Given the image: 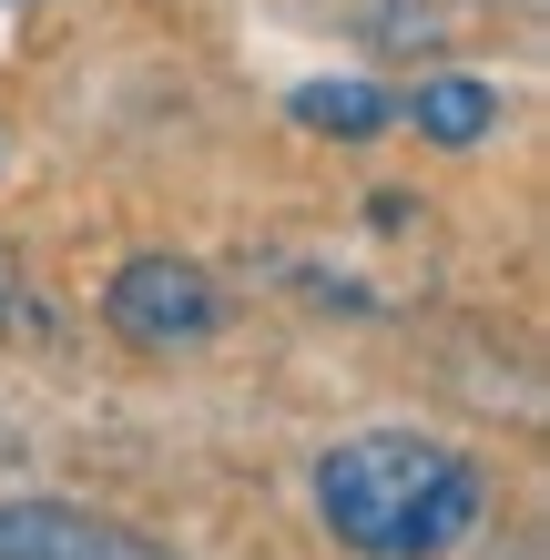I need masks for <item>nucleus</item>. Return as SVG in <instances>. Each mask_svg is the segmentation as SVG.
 Returning a JSON list of instances; mask_svg holds the SVG:
<instances>
[{
  "label": "nucleus",
  "mask_w": 550,
  "mask_h": 560,
  "mask_svg": "<svg viewBox=\"0 0 550 560\" xmlns=\"http://www.w3.org/2000/svg\"><path fill=\"white\" fill-rule=\"evenodd\" d=\"M408 122H418L429 143H448V153H459V143H479V133L500 122V92L479 82V72H438V82H418Z\"/></svg>",
  "instance_id": "20e7f679"
},
{
  "label": "nucleus",
  "mask_w": 550,
  "mask_h": 560,
  "mask_svg": "<svg viewBox=\"0 0 550 560\" xmlns=\"http://www.w3.org/2000/svg\"><path fill=\"white\" fill-rule=\"evenodd\" d=\"M296 122H316V133H377V122H387V92L377 82H306L296 92Z\"/></svg>",
  "instance_id": "39448f33"
},
{
  "label": "nucleus",
  "mask_w": 550,
  "mask_h": 560,
  "mask_svg": "<svg viewBox=\"0 0 550 560\" xmlns=\"http://www.w3.org/2000/svg\"><path fill=\"white\" fill-rule=\"evenodd\" d=\"M479 500H490V479H479L469 448L448 439H418V428H377V439H347L316 458V510H327V530L367 560H438L469 540Z\"/></svg>",
  "instance_id": "f257e3e1"
},
{
  "label": "nucleus",
  "mask_w": 550,
  "mask_h": 560,
  "mask_svg": "<svg viewBox=\"0 0 550 560\" xmlns=\"http://www.w3.org/2000/svg\"><path fill=\"white\" fill-rule=\"evenodd\" d=\"M103 326L122 347H143V357H184V347H204L224 326V295H214L204 266H184V255H133V266L103 285Z\"/></svg>",
  "instance_id": "f03ea898"
},
{
  "label": "nucleus",
  "mask_w": 550,
  "mask_h": 560,
  "mask_svg": "<svg viewBox=\"0 0 550 560\" xmlns=\"http://www.w3.org/2000/svg\"><path fill=\"white\" fill-rule=\"evenodd\" d=\"M0 560H174V550L61 500H0Z\"/></svg>",
  "instance_id": "7ed1b4c3"
}]
</instances>
